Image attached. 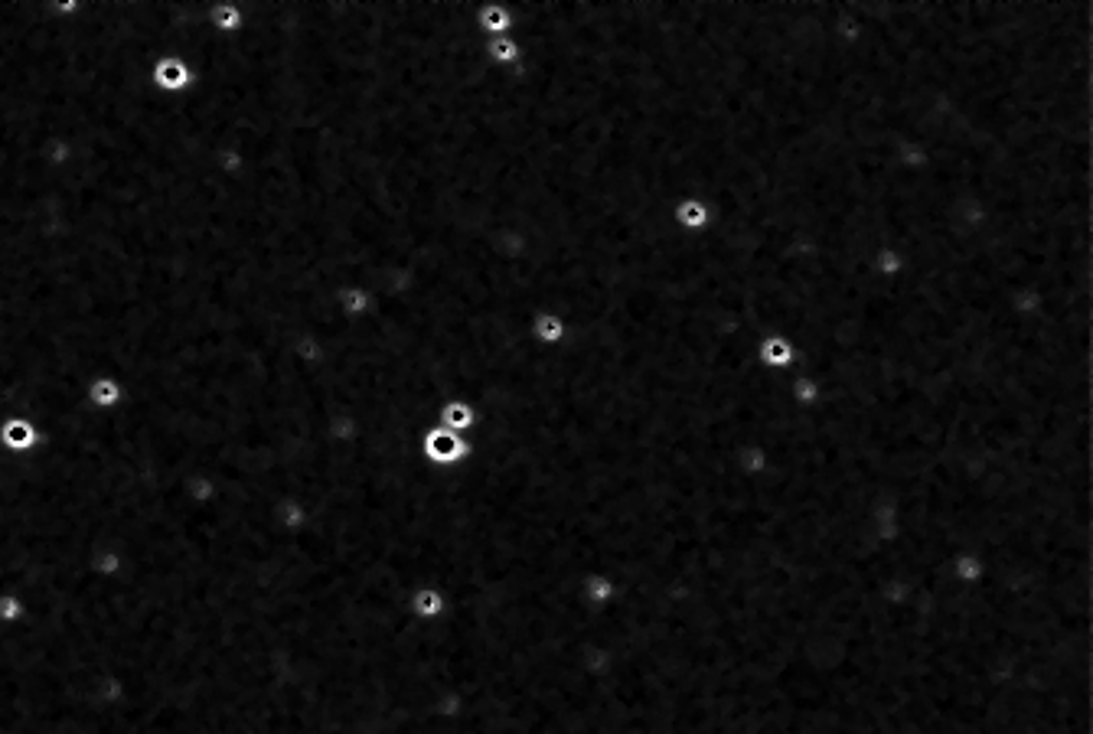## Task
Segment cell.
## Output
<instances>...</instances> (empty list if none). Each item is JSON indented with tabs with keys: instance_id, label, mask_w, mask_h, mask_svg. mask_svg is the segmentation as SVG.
<instances>
[{
	"instance_id": "1",
	"label": "cell",
	"mask_w": 1093,
	"mask_h": 734,
	"mask_svg": "<svg viewBox=\"0 0 1093 734\" xmlns=\"http://www.w3.org/2000/svg\"><path fill=\"white\" fill-rule=\"evenodd\" d=\"M151 85H154V92H160V95L180 98L196 85V72H193L190 62L180 59V56H160L154 62V69H151Z\"/></svg>"
},
{
	"instance_id": "2",
	"label": "cell",
	"mask_w": 1093,
	"mask_h": 734,
	"mask_svg": "<svg viewBox=\"0 0 1093 734\" xmlns=\"http://www.w3.org/2000/svg\"><path fill=\"white\" fill-rule=\"evenodd\" d=\"M0 447L14 457L36 454L43 447V428L27 415H7L0 421Z\"/></svg>"
},
{
	"instance_id": "3",
	"label": "cell",
	"mask_w": 1093,
	"mask_h": 734,
	"mask_svg": "<svg viewBox=\"0 0 1093 734\" xmlns=\"http://www.w3.org/2000/svg\"><path fill=\"white\" fill-rule=\"evenodd\" d=\"M757 363L770 372H784V369H797L800 366V350L793 346L784 333H767V337L757 340Z\"/></svg>"
},
{
	"instance_id": "4",
	"label": "cell",
	"mask_w": 1093,
	"mask_h": 734,
	"mask_svg": "<svg viewBox=\"0 0 1093 734\" xmlns=\"http://www.w3.org/2000/svg\"><path fill=\"white\" fill-rule=\"evenodd\" d=\"M333 307H337V314L350 323L366 320L372 310H376V294H372L366 284H356V281L340 284V288L333 291Z\"/></svg>"
},
{
	"instance_id": "5",
	"label": "cell",
	"mask_w": 1093,
	"mask_h": 734,
	"mask_svg": "<svg viewBox=\"0 0 1093 734\" xmlns=\"http://www.w3.org/2000/svg\"><path fill=\"white\" fill-rule=\"evenodd\" d=\"M712 219H715L712 206L705 203L702 196H695V193L682 196L679 203L673 206V226H676L679 232H686V235H699V232H705V229L712 226Z\"/></svg>"
},
{
	"instance_id": "6",
	"label": "cell",
	"mask_w": 1093,
	"mask_h": 734,
	"mask_svg": "<svg viewBox=\"0 0 1093 734\" xmlns=\"http://www.w3.org/2000/svg\"><path fill=\"white\" fill-rule=\"evenodd\" d=\"M529 340L545 350H555L568 340V320L558 310H536L529 317Z\"/></svg>"
},
{
	"instance_id": "7",
	"label": "cell",
	"mask_w": 1093,
	"mask_h": 734,
	"mask_svg": "<svg viewBox=\"0 0 1093 734\" xmlns=\"http://www.w3.org/2000/svg\"><path fill=\"white\" fill-rule=\"evenodd\" d=\"M124 382L118 376H95L89 385H85V402H89L95 412H115V408L124 405Z\"/></svg>"
},
{
	"instance_id": "8",
	"label": "cell",
	"mask_w": 1093,
	"mask_h": 734,
	"mask_svg": "<svg viewBox=\"0 0 1093 734\" xmlns=\"http://www.w3.org/2000/svg\"><path fill=\"white\" fill-rule=\"evenodd\" d=\"M477 30L487 36H506L513 33V10L506 0H480L477 7Z\"/></svg>"
},
{
	"instance_id": "9",
	"label": "cell",
	"mask_w": 1093,
	"mask_h": 734,
	"mask_svg": "<svg viewBox=\"0 0 1093 734\" xmlns=\"http://www.w3.org/2000/svg\"><path fill=\"white\" fill-rule=\"evenodd\" d=\"M206 23L216 36H235L245 27V10L239 0H213Z\"/></svg>"
},
{
	"instance_id": "10",
	"label": "cell",
	"mask_w": 1093,
	"mask_h": 734,
	"mask_svg": "<svg viewBox=\"0 0 1093 734\" xmlns=\"http://www.w3.org/2000/svg\"><path fill=\"white\" fill-rule=\"evenodd\" d=\"M483 56H487V62L496 69H513L523 62V46H519L513 33L490 36V40H483Z\"/></svg>"
},
{
	"instance_id": "11",
	"label": "cell",
	"mask_w": 1093,
	"mask_h": 734,
	"mask_svg": "<svg viewBox=\"0 0 1093 734\" xmlns=\"http://www.w3.org/2000/svg\"><path fill=\"white\" fill-rule=\"evenodd\" d=\"M872 271H875L878 278H885V281L901 278L904 271H908V252H904V248H898V245L878 248V252L872 255Z\"/></svg>"
},
{
	"instance_id": "12",
	"label": "cell",
	"mask_w": 1093,
	"mask_h": 734,
	"mask_svg": "<svg viewBox=\"0 0 1093 734\" xmlns=\"http://www.w3.org/2000/svg\"><path fill=\"white\" fill-rule=\"evenodd\" d=\"M30 617V607L17 591H0V627H23Z\"/></svg>"
}]
</instances>
